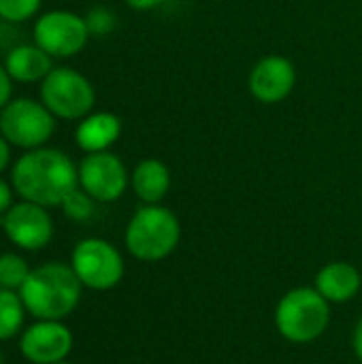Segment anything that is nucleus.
<instances>
[{
	"instance_id": "obj_7",
	"label": "nucleus",
	"mask_w": 362,
	"mask_h": 364,
	"mask_svg": "<svg viewBox=\"0 0 362 364\" xmlns=\"http://www.w3.org/2000/svg\"><path fill=\"white\" fill-rule=\"evenodd\" d=\"M70 267L90 290H111L124 277V260L115 245L105 239H83L75 245Z\"/></svg>"
},
{
	"instance_id": "obj_11",
	"label": "nucleus",
	"mask_w": 362,
	"mask_h": 364,
	"mask_svg": "<svg viewBox=\"0 0 362 364\" xmlns=\"http://www.w3.org/2000/svg\"><path fill=\"white\" fill-rule=\"evenodd\" d=\"M73 350V333L62 320H36L21 333L19 352L32 364L66 360Z\"/></svg>"
},
{
	"instance_id": "obj_15",
	"label": "nucleus",
	"mask_w": 362,
	"mask_h": 364,
	"mask_svg": "<svg viewBox=\"0 0 362 364\" xmlns=\"http://www.w3.org/2000/svg\"><path fill=\"white\" fill-rule=\"evenodd\" d=\"M362 286L358 269L350 262H329L320 269L316 277V290L329 303H348L352 301Z\"/></svg>"
},
{
	"instance_id": "obj_13",
	"label": "nucleus",
	"mask_w": 362,
	"mask_h": 364,
	"mask_svg": "<svg viewBox=\"0 0 362 364\" xmlns=\"http://www.w3.org/2000/svg\"><path fill=\"white\" fill-rule=\"evenodd\" d=\"M4 68L9 77L17 83H36L43 81L55 66L53 58L43 51L36 43L15 45L4 58Z\"/></svg>"
},
{
	"instance_id": "obj_24",
	"label": "nucleus",
	"mask_w": 362,
	"mask_h": 364,
	"mask_svg": "<svg viewBox=\"0 0 362 364\" xmlns=\"http://www.w3.org/2000/svg\"><path fill=\"white\" fill-rule=\"evenodd\" d=\"M11 164V143L0 134V173H4Z\"/></svg>"
},
{
	"instance_id": "obj_1",
	"label": "nucleus",
	"mask_w": 362,
	"mask_h": 364,
	"mask_svg": "<svg viewBox=\"0 0 362 364\" xmlns=\"http://www.w3.org/2000/svg\"><path fill=\"white\" fill-rule=\"evenodd\" d=\"M11 186L21 200L43 207H60L79 186V166H75V162L60 149H30L13 164Z\"/></svg>"
},
{
	"instance_id": "obj_6",
	"label": "nucleus",
	"mask_w": 362,
	"mask_h": 364,
	"mask_svg": "<svg viewBox=\"0 0 362 364\" xmlns=\"http://www.w3.org/2000/svg\"><path fill=\"white\" fill-rule=\"evenodd\" d=\"M55 117L32 98H15L0 111V134L19 149H38L53 136Z\"/></svg>"
},
{
	"instance_id": "obj_8",
	"label": "nucleus",
	"mask_w": 362,
	"mask_h": 364,
	"mask_svg": "<svg viewBox=\"0 0 362 364\" xmlns=\"http://www.w3.org/2000/svg\"><path fill=\"white\" fill-rule=\"evenodd\" d=\"M32 36L34 43L51 58H70L85 47L90 38V30L85 17L58 9V11L43 13L34 21Z\"/></svg>"
},
{
	"instance_id": "obj_20",
	"label": "nucleus",
	"mask_w": 362,
	"mask_h": 364,
	"mask_svg": "<svg viewBox=\"0 0 362 364\" xmlns=\"http://www.w3.org/2000/svg\"><path fill=\"white\" fill-rule=\"evenodd\" d=\"M43 0H0V19L9 23H21L34 17Z\"/></svg>"
},
{
	"instance_id": "obj_5",
	"label": "nucleus",
	"mask_w": 362,
	"mask_h": 364,
	"mask_svg": "<svg viewBox=\"0 0 362 364\" xmlns=\"http://www.w3.org/2000/svg\"><path fill=\"white\" fill-rule=\"evenodd\" d=\"M41 102L53 117L83 119L96 102V92L87 77L75 68L60 66L41 81Z\"/></svg>"
},
{
	"instance_id": "obj_18",
	"label": "nucleus",
	"mask_w": 362,
	"mask_h": 364,
	"mask_svg": "<svg viewBox=\"0 0 362 364\" xmlns=\"http://www.w3.org/2000/svg\"><path fill=\"white\" fill-rule=\"evenodd\" d=\"M30 267L28 262L17 256V254H2L0 256V288L2 290H15L19 292V288L23 286V282L30 275Z\"/></svg>"
},
{
	"instance_id": "obj_21",
	"label": "nucleus",
	"mask_w": 362,
	"mask_h": 364,
	"mask_svg": "<svg viewBox=\"0 0 362 364\" xmlns=\"http://www.w3.org/2000/svg\"><path fill=\"white\" fill-rule=\"evenodd\" d=\"M85 23L90 30V36H107L115 28V13L107 6H94L85 15Z\"/></svg>"
},
{
	"instance_id": "obj_12",
	"label": "nucleus",
	"mask_w": 362,
	"mask_h": 364,
	"mask_svg": "<svg viewBox=\"0 0 362 364\" xmlns=\"http://www.w3.org/2000/svg\"><path fill=\"white\" fill-rule=\"evenodd\" d=\"M297 83L294 64L284 55L262 58L250 73V92L258 102L275 105L290 96Z\"/></svg>"
},
{
	"instance_id": "obj_14",
	"label": "nucleus",
	"mask_w": 362,
	"mask_h": 364,
	"mask_svg": "<svg viewBox=\"0 0 362 364\" xmlns=\"http://www.w3.org/2000/svg\"><path fill=\"white\" fill-rule=\"evenodd\" d=\"M122 134V122L115 113L100 111V113H90L85 115L77 130H75V141L79 149L85 154H96V151H109V147L119 139Z\"/></svg>"
},
{
	"instance_id": "obj_28",
	"label": "nucleus",
	"mask_w": 362,
	"mask_h": 364,
	"mask_svg": "<svg viewBox=\"0 0 362 364\" xmlns=\"http://www.w3.org/2000/svg\"><path fill=\"white\" fill-rule=\"evenodd\" d=\"M0 364H4V360H2V354H0Z\"/></svg>"
},
{
	"instance_id": "obj_16",
	"label": "nucleus",
	"mask_w": 362,
	"mask_h": 364,
	"mask_svg": "<svg viewBox=\"0 0 362 364\" xmlns=\"http://www.w3.org/2000/svg\"><path fill=\"white\" fill-rule=\"evenodd\" d=\"M132 190L134 194L147 203V205H158L171 188V173L166 168L164 162L156 160V158H147L143 162H139L132 171L130 177Z\"/></svg>"
},
{
	"instance_id": "obj_10",
	"label": "nucleus",
	"mask_w": 362,
	"mask_h": 364,
	"mask_svg": "<svg viewBox=\"0 0 362 364\" xmlns=\"http://www.w3.org/2000/svg\"><path fill=\"white\" fill-rule=\"evenodd\" d=\"M0 224L6 239L28 252L43 250L53 237V220L47 213V207L30 200L13 203Z\"/></svg>"
},
{
	"instance_id": "obj_26",
	"label": "nucleus",
	"mask_w": 362,
	"mask_h": 364,
	"mask_svg": "<svg viewBox=\"0 0 362 364\" xmlns=\"http://www.w3.org/2000/svg\"><path fill=\"white\" fill-rule=\"evenodd\" d=\"M354 352H356V356L361 358L362 363V320L358 322V326H356V331H354Z\"/></svg>"
},
{
	"instance_id": "obj_22",
	"label": "nucleus",
	"mask_w": 362,
	"mask_h": 364,
	"mask_svg": "<svg viewBox=\"0 0 362 364\" xmlns=\"http://www.w3.org/2000/svg\"><path fill=\"white\" fill-rule=\"evenodd\" d=\"M13 96V79L9 77L4 64H0V111L11 102Z\"/></svg>"
},
{
	"instance_id": "obj_3",
	"label": "nucleus",
	"mask_w": 362,
	"mask_h": 364,
	"mask_svg": "<svg viewBox=\"0 0 362 364\" xmlns=\"http://www.w3.org/2000/svg\"><path fill=\"white\" fill-rule=\"evenodd\" d=\"M181 239L177 215L160 205L141 207L126 228L128 252L143 262H158L171 256Z\"/></svg>"
},
{
	"instance_id": "obj_17",
	"label": "nucleus",
	"mask_w": 362,
	"mask_h": 364,
	"mask_svg": "<svg viewBox=\"0 0 362 364\" xmlns=\"http://www.w3.org/2000/svg\"><path fill=\"white\" fill-rule=\"evenodd\" d=\"M26 305L15 290L0 288V341L13 339L23 328Z\"/></svg>"
},
{
	"instance_id": "obj_23",
	"label": "nucleus",
	"mask_w": 362,
	"mask_h": 364,
	"mask_svg": "<svg viewBox=\"0 0 362 364\" xmlns=\"http://www.w3.org/2000/svg\"><path fill=\"white\" fill-rule=\"evenodd\" d=\"M13 186L0 177V215H4L13 207Z\"/></svg>"
},
{
	"instance_id": "obj_25",
	"label": "nucleus",
	"mask_w": 362,
	"mask_h": 364,
	"mask_svg": "<svg viewBox=\"0 0 362 364\" xmlns=\"http://www.w3.org/2000/svg\"><path fill=\"white\" fill-rule=\"evenodd\" d=\"M124 2L134 11H151V9L160 6L164 0H124Z\"/></svg>"
},
{
	"instance_id": "obj_9",
	"label": "nucleus",
	"mask_w": 362,
	"mask_h": 364,
	"mask_svg": "<svg viewBox=\"0 0 362 364\" xmlns=\"http://www.w3.org/2000/svg\"><path fill=\"white\" fill-rule=\"evenodd\" d=\"M79 186L96 203H113L128 188V171L111 151L87 154L79 164Z\"/></svg>"
},
{
	"instance_id": "obj_19",
	"label": "nucleus",
	"mask_w": 362,
	"mask_h": 364,
	"mask_svg": "<svg viewBox=\"0 0 362 364\" xmlns=\"http://www.w3.org/2000/svg\"><path fill=\"white\" fill-rule=\"evenodd\" d=\"M94 198L81 188V186H77L64 200H62V211H64V215L66 218H70V220H75V222H85V220H90L92 215H94Z\"/></svg>"
},
{
	"instance_id": "obj_4",
	"label": "nucleus",
	"mask_w": 362,
	"mask_h": 364,
	"mask_svg": "<svg viewBox=\"0 0 362 364\" xmlns=\"http://www.w3.org/2000/svg\"><path fill=\"white\" fill-rule=\"evenodd\" d=\"M331 322L329 301L314 288H294L282 296L275 309L280 335L292 343H312L322 337Z\"/></svg>"
},
{
	"instance_id": "obj_2",
	"label": "nucleus",
	"mask_w": 362,
	"mask_h": 364,
	"mask_svg": "<svg viewBox=\"0 0 362 364\" xmlns=\"http://www.w3.org/2000/svg\"><path fill=\"white\" fill-rule=\"evenodd\" d=\"M81 288L83 284L70 264L47 262L30 271L19 296L34 320H64L77 309Z\"/></svg>"
},
{
	"instance_id": "obj_27",
	"label": "nucleus",
	"mask_w": 362,
	"mask_h": 364,
	"mask_svg": "<svg viewBox=\"0 0 362 364\" xmlns=\"http://www.w3.org/2000/svg\"><path fill=\"white\" fill-rule=\"evenodd\" d=\"M55 364H70V363H66V360H62V363H55Z\"/></svg>"
}]
</instances>
